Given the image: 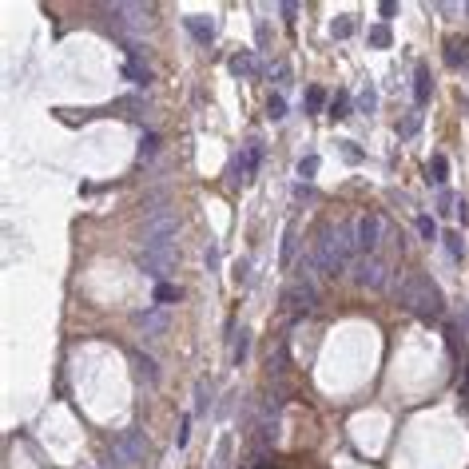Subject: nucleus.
<instances>
[{
  "instance_id": "obj_2",
  "label": "nucleus",
  "mask_w": 469,
  "mask_h": 469,
  "mask_svg": "<svg viewBox=\"0 0 469 469\" xmlns=\"http://www.w3.org/2000/svg\"><path fill=\"white\" fill-rule=\"evenodd\" d=\"M314 255H303L298 259V271H294V278H291V287L283 291V307L291 310V314H310L314 310V303H318V287H314Z\"/></svg>"
},
{
  "instance_id": "obj_6",
  "label": "nucleus",
  "mask_w": 469,
  "mask_h": 469,
  "mask_svg": "<svg viewBox=\"0 0 469 469\" xmlns=\"http://www.w3.org/2000/svg\"><path fill=\"white\" fill-rule=\"evenodd\" d=\"M390 227L386 219L378 215V211H362L354 219V243H358V259L362 255H378V243H382V235H386Z\"/></svg>"
},
{
  "instance_id": "obj_5",
  "label": "nucleus",
  "mask_w": 469,
  "mask_h": 469,
  "mask_svg": "<svg viewBox=\"0 0 469 469\" xmlns=\"http://www.w3.org/2000/svg\"><path fill=\"white\" fill-rule=\"evenodd\" d=\"M350 275H354V283L362 287V291H386L390 283H394L390 262L382 259V255H362V259L350 267Z\"/></svg>"
},
{
  "instance_id": "obj_17",
  "label": "nucleus",
  "mask_w": 469,
  "mask_h": 469,
  "mask_svg": "<svg viewBox=\"0 0 469 469\" xmlns=\"http://www.w3.org/2000/svg\"><path fill=\"white\" fill-rule=\"evenodd\" d=\"M390 40H394L390 24H374V28H370V44H374V48H390Z\"/></svg>"
},
{
  "instance_id": "obj_28",
  "label": "nucleus",
  "mask_w": 469,
  "mask_h": 469,
  "mask_svg": "<svg viewBox=\"0 0 469 469\" xmlns=\"http://www.w3.org/2000/svg\"><path fill=\"white\" fill-rule=\"evenodd\" d=\"M267 112H271V119H283V115H287V104H283V96H271V99H267Z\"/></svg>"
},
{
  "instance_id": "obj_12",
  "label": "nucleus",
  "mask_w": 469,
  "mask_h": 469,
  "mask_svg": "<svg viewBox=\"0 0 469 469\" xmlns=\"http://www.w3.org/2000/svg\"><path fill=\"white\" fill-rule=\"evenodd\" d=\"M183 24H187V32H191L199 44H211V40H215V24H211L207 17H187Z\"/></svg>"
},
{
  "instance_id": "obj_34",
  "label": "nucleus",
  "mask_w": 469,
  "mask_h": 469,
  "mask_svg": "<svg viewBox=\"0 0 469 469\" xmlns=\"http://www.w3.org/2000/svg\"><path fill=\"white\" fill-rule=\"evenodd\" d=\"M283 17H287V24H294V17H298V8H294V4H283Z\"/></svg>"
},
{
  "instance_id": "obj_14",
  "label": "nucleus",
  "mask_w": 469,
  "mask_h": 469,
  "mask_svg": "<svg viewBox=\"0 0 469 469\" xmlns=\"http://www.w3.org/2000/svg\"><path fill=\"white\" fill-rule=\"evenodd\" d=\"M414 99H418V108L430 104V68L425 64H418V72H414Z\"/></svg>"
},
{
  "instance_id": "obj_32",
  "label": "nucleus",
  "mask_w": 469,
  "mask_h": 469,
  "mask_svg": "<svg viewBox=\"0 0 469 469\" xmlns=\"http://www.w3.org/2000/svg\"><path fill=\"white\" fill-rule=\"evenodd\" d=\"M453 215H457L461 223H469V203H466V199H457V211H453Z\"/></svg>"
},
{
  "instance_id": "obj_35",
  "label": "nucleus",
  "mask_w": 469,
  "mask_h": 469,
  "mask_svg": "<svg viewBox=\"0 0 469 469\" xmlns=\"http://www.w3.org/2000/svg\"><path fill=\"white\" fill-rule=\"evenodd\" d=\"M466 12H469V4H466Z\"/></svg>"
},
{
  "instance_id": "obj_3",
  "label": "nucleus",
  "mask_w": 469,
  "mask_h": 469,
  "mask_svg": "<svg viewBox=\"0 0 469 469\" xmlns=\"http://www.w3.org/2000/svg\"><path fill=\"white\" fill-rule=\"evenodd\" d=\"M147 453V441H144V430H124V434L112 437V446H108V461L112 469H135L144 461Z\"/></svg>"
},
{
  "instance_id": "obj_11",
  "label": "nucleus",
  "mask_w": 469,
  "mask_h": 469,
  "mask_svg": "<svg viewBox=\"0 0 469 469\" xmlns=\"http://www.w3.org/2000/svg\"><path fill=\"white\" fill-rule=\"evenodd\" d=\"M131 366H135V374L144 378V382H160V366H155V358H147L144 350H131Z\"/></svg>"
},
{
  "instance_id": "obj_13",
  "label": "nucleus",
  "mask_w": 469,
  "mask_h": 469,
  "mask_svg": "<svg viewBox=\"0 0 469 469\" xmlns=\"http://www.w3.org/2000/svg\"><path fill=\"white\" fill-rule=\"evenodd\" d=\"M259 144H247V151L239 155V175H243V183H251V175H255V167H259Z\"/></svg>"
},
{
  "instance_id": "obj_27",
  "label": "nucleus",
  "mask_w": 469,
  "mask_h": 469,
  "mask_svg": "<svg viewBox=\"0 0 469 469\" xmlns=\"http://www.w3.org/2000/svg\"><path fill=\"white\" fill-rule=\"evenodd\" d=\"M418 235H421V239H434V235H437V227H434L430 215H418Z\"/></svg>"
},
{
  "instance_id": "obj_7",
  "label": "nucleus",
  "mask_w": 469,
  "mask_h": 469,
  "mask_svg": "<svg viewBox=\"0 0 469 469\" xmlns=\"http://www.w3.org/2000/svg\"><path fill=\"white\" fill-rule=\"evenodd\" d=\"M104 12L115 17V24H119L124 32H147V28H151V17H155L147 4H108Z\"/></svg>"
},
{
  "instance_id": "obj_16",
  "label": "nucleus",
  "mask_w": 469,
  "mask_h": 469,
  "mask_svg": "<svg viewBox=\"0 0 469 469\" xmlns=\"http://www.w3.org/2000/svg\"><path fill=\"white\" fill-rule=\"evenodd\" d=\"M425 175H430V183H437V187H441V183H446V175H450L446 155H434V160H430V167H425Z\"/></svg>"
},
{
  "instance_id": "obj_29",
  "label": "nucleus",
  "mask_w": 469,
  "mask_h": 469,
  "mask_svg": "<svg viewBox=\"0 0 469 469\" xmlns=\"http://www.w3.org/2000/svg\"><path fill=\"white\" fill-rule=\"evenodd\" d=\"M314 171H318V155H307V160H298V175H303V179H310Z\"/></svg>"
},
{
  "instance_id": "obj_19",
  "label": "nucleus",
  "mask_w": 469,
  "mask_h": 469,
  "mask_svg": "<svg viewBox=\"0 0 469 469\" xmlns=\"http://www.w3.org/2000/svg\"><path fill=\"white\" fill-rule=\"evenodd\" d=\"M323 104H326V92H323V88H310L307 99H303V108H307V112H323Z\"/></svg>"
},
{
  "instance_id": "obj_9",
  "label": "nucleus",
  "mask_w": 469,
  "mask_h": 469,
  "mask_svg": "<svg viewBox=\"0 0 469 469\" xmlns=\"http://www.w3.org/2000/svg\"><path fill=\"white\" fill-rule=\"evenodd\" d=\"M131 326H135L140 334H147V338H160L163 330H167V310H163V307L135 310V314H131Z\"/></svg>"
},
{
  "instance_id": "obj_26",
  "label": "nucleus",
  "mask_w": 469,
  "mask_h": 469,
  "mask_svg": "<svg viewBox=\"0 0 469 469\" xmlns=\"http://www.w3.org/2000/svg\"><path fill=\"white\" fill-rule=\"evenodd\" d=\"M358 108H362V112L370 115L374 108H378V92H374V88H366V92H362V96H358Z\"/></svg>"
},
{
  "instance_id": "obj_10",
  "label": "nucleus",
  "mask_w": 469,
  "mask_h": 469,
  "mask_svg": "<svg viewBox=\"0 0 469 469\" xmlns=\"http://www.w3.org/2000/svg\"><path fill=\"white\" fill-rule=\"evenodd\" d=\"M466 64H469V44L461 36H450V40H446V68L457 72V68H466Z\"/></svg>"
},
{
  "instance_id": "obj_23",
  "label": "nucleus",
  "mask_w": 469,
  "mask_h": 469,
  "mask_svg": "<svg viewBox=\"0 0 469 469\" xmlns=\"http://www.w3.org/2000/svg\"><path fill=\"white\" fill-rule=\"evenodd\" d=\"M330 32L338 36V40H346V36L354 32V17H338L334 24H330Z\"/></svg>"
},
{
  "instance_id": "obj_24",
  "label": "nucleus",
  "mask_w": 469,
  "mask_h": 469,
  "mask_svg": "<svg viewBox=\"0 0 469 469\" xmlns=\"http://www.w3.org/2000/svg\"><path fill=\"white\" fill-rule=\"evenodd\" d=\"M155 303H179V287L160 283V287H155Z\"/></svg>"
},
{
  "instance_id": "obj_22",
  "label": "nucleus",
  "mask_w": 469,
  "mask_h": 469,
  "mask_svg": "<svg viewBox=\"0 0 469 469\" xmlns=\"http://www.w3.org/2000/svg\"><path fill=\"white\" fill-rule=\"evenodd\" d=\"M231 72H255V56L251 52H243V56H231Z\"/></svg>"
},
{
  "instance_id": "obj_30",
  "label": "nucleus",
  "mask_w": 469,
  "mask_h": 469,
  "mask_svg": "<svg viewBox=\"0 0 469 469\" xmlns=\"http://www.w3.org/2000/svg\"><path fill=\"white\" fill-rule=\"evenodd\" d=\"M294 259V227H287V235H283V262Z\"/></svg>"
},
{
  "instance_id": "obj_1",
  "label": "nucleus",
  "mask_w": 469,
  "mask_h": 469,
  "mask_svg": "<svg viewBox=\"0 0 469 469\" xmlns=\"http://www.w3.org/2000/svg\"><path fill=\"white\" fill-rule=\"evenodd\" d=\"M390 291H394V298H398L410 314H418L421 323L434 326V323L446 318V298H441V291L434 287V278L421 275V271H414V275H394Z\"/></svg>"
},
{
  "instance_id": "obj_33",
  "label": "nucleus",
  "mask_w": 469,
  "mask_h": 469,
  "mask_svg": "<svg viewBox=\"0 0 469 469\" xmlns=\"http://www.w3.org/2000/svg\"><path fill=\"white\" fill-rule=\"evenodd\" d=\"M342 147H346V160H350V163H358V160H362V151H358V144H342Z\"/></svg>"
},
{
  "instance_id": "obj_18",
  "label": "nucleus",
  "mask_w": 469,
  "mask_h": 469,
  "mask_svg": "<svg viewBox=\"0 0 469 469\" xmlns=\"http://www.w3.org/2000/svg\"><path fill=\"white\" fill-rule=\"evenodd\" d=\"M247 354H251V334L243 330V334H235V354H231V358H235V366H243Z\"/></svg>"
},
{
  "instance_id": "obj_8",
  "label": "nucleus",
  "mask_w": 469,
  "mask_h": 469,
  "mask_svg": "<svg viewBox=\"0 0 469 469\" xmlns=\"http://www.w3.org/2000/svg\"><path fill=\"white\" fill-rule=\"evenodd\" d=\"M140 267L151 278H163L175 271V243L171 247H155V251H140Z\"/></svg>"
},
{
  "instance_id": "obj_4",
  "label": "nucleus",
  "mask_w": 469,
  "mask_h": 469,
  "mask_svg": "<svg viewBox=\"0 0 469 469\" xmlns=\"http://www.w3.org/2000/svg\"><path fill=\"white\" fill-rule=\"evenodd\" d=\"M179 235V215L175 211H151L147 215L144 231H140V243L144 251H155V247H171Z\"/></svg>"
},
{
  "instance_id": "obj_25",
  "label": "nucleus",
  "mask_w": 469,
  "mask_h": 469,
  "mask_svg": "<svg viewBox=\"0 0 469 469\" xmlns=\"http://www.w3.org/2000/svg\"><path fill=\"white\" fill-rule=\"evenodd\" d=\"M211 410V402H207V382H199L195 386V414H207Z\"/></svg>"
},
{
  "instance_id": "obj_15",
  "label": "nucleus",
  "mask_w": 469,
  "mask_h": 469,
  "mask_svg": "<svg viewBox=\"0 0 469 469\" xmlns=\"http://www.w3.org/2000/svg\"><path fill=\"white\" fill-rule=\"evenodd\" d=\"M441 243H446V255H450L453 262L466 259V243H461V231H446V235H441Z\"/></svg>"
},
{
  "instance_id": "obj_21",
  "label": "nucleus",
  "mask_w": 469,
  "mask_h": 469,
  "mask_svg": "<svg viewBox=\"0 0 469 469\" xmlns=\"http://www.w3.org/2000/svg\"><path fill=\"white\" fill-rule=\"evenodd\" d=\"M155 151H160V135L151 131V135H144V140H140V160H151Z\"/></svg>"
},
{
  "instance_id": "obj_20",
  "label": "nucleus",
  "mask_w": 469,
  "mask_h": 469,
  "mask_svg": "<svg viewBox=\"0 0 469 469\" xmlns=\"http://www.w3.org/2000/svg\"><path fill=\"white\" fill-rule=\"evenodd\" d=\"M346 108H350V96L338 92V96L330 99V119H346Z\"/></svg>"
},
{
  "instance_id": "obj_31",
  "label": "nucleus",
  "mask_w": 469,
  "mask_h": 469,
  "mask_svg": "<svg viewBox=\"0 0 469 469\" xmlns=\"http://www.w3.org/2000/svg\"><path fill=\"white\" fill-rule=\"evenodd\" d=\"M187 437H191V418H183V421H179V434H175V446H179V450L187 446Z\"/></svg>"
}]
</instances>
